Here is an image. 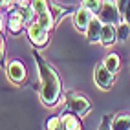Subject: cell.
<instances>
[{"mask_svg":"<svg viewBox=\"0 0 130 130\" xmlns=\"http://www.w3.org/2000/svg\"><path fill=\"white\" fill-rule=\"evenodd\" d=\"M37 62H39V73H40V95H42V101L44 105L51 106L59 101V95H60V81L57 73L53 72V68L50 64H46L39 55H37Z\"/></svg>","mask_w":130,"mask_h":130,"instance_id":"obj_1","label":"cell"},{"mask_svg":"<svg viewBox=\"0 0 130 130\" xmlns=\"http://www.w3.org/2000/svg\"><path fill=\"white\" fill-rule=\"evenodd\" d=\"M48 28H44L39 20L37 22H31L28 26V35H29V40L33 42L35 46H44L48 42Z\"/></svg>","mask_w":130,"mask_h":130,"instance_id":"obj_2","label":"cell"},{"mask_svg":"<svg viewBox=\"0 0 130 130\" xmlns=\"http://www.w3.org/2000/svg\"><path fill=\"white\" fill-rule=\"evenodd\" d=\"M119 15H123L119 11V7L112 2H103L99 9V19L103 24H119Z\"/></svg>","mask_w":130,"mask_h":130,"instance_id":"obj_3","label":"cell"},{"mask_svg":"<svg viewBox=\"0 0 130 130\" xmlns=\"http://www.w3.org/2000/svg\"><path fill=\"white\" fill-rule=\"evenodd\" d=\"M93 77H95V83H97V86L101 90H108V88H112V84H114V72H110L105 62L95 68Z\"/></svg>","mask_w":130,"mask_h":130,"instance_id":"obj_4","label":"cell"},{"mask_svg":"<svg viewBox=\"0 0 130 130\" xmlns=\"http://www.w3.org/2000/svg\"><path fill=\"white\" fill-rule=\"evenodd\" d=\"M66 106L70 112H73V114L77 116H84L86 112L90 110V103L86 101L83 95H77V93H70L66 99Z\"/></svg>","mask_w":130,"mask_h":130,"instance_id":"obj_5","label":"cell"},{"mask_svg":"<svg viewBox=\"0 0 130 130\" xmlns=\"http://www.w3.org/2000/svg\"><path fill=\"white\" fill-rule=\"evenodd\" d=\"M92 13H93V11H90L88 7H84V6L81 7V9H77V13L73 15V26H75L79 31H86L88 24H90L92 19H93Z\"/></svg>","mask_w":130,"mask_h":130,"instance_id":"obj_6","label":"cell"},{"mask_svg":"<svg viewBox=\"0 0 130 130\" xmlns=\"http://www.w3.org/2000/svg\"><path fill=\"white\" fill-rule=\"evenodd\" d=\"M101 33H103V22L101 19H92V22L86 28V37L90 42H101Z\"/></svg>","mask_w":130,"mask_h":130,"instance_id":"obj_7","label":"cell"},{"mask_svg":"<svg viewBox=\"0 0 130 130\" xmlns=\"http://www.w3.org/2000/svg\"><path fill=\"white\" fill-rule=\"evenodd\" d=\"M7 77H9L13 83H22L26 79V70H24L22 62H19V60L9 62V66H7Z\"/></svg>","mask_w":130,"mask_h":130,"instance_id":"obj_8","label":"cell"},{"mask_svg":"<svg viewBox=\"0 0 130 130\" xmlns=\"http://www.w3.org/2000/svg\"><path fill=\"white\" fill-rule=\"evenodd\" d=\"M117 39V29L114 24H103V33H101V42L105 46H112Z\"/></svg>","mask_w":130,"mask_h":130,"instance_id":"obj_9","label":"cell"},{"mask_svg":"<svg viewBox=\"0 0 130 130\" xmlns=\"http://www.w3.org/2000/svg\"><path fill=\"white\" fill-rule=\"evenodd\" d=\"M60 121H62V128H68V130H79L81 128V121L77 119V114H66L60 117Z\"/></svg>","mask_w":130,"mask_h":130,"instance_id":"obj_10","label":"cell"},{"mask_svg":"<svg viewBox=\"0 0 130 130\" xmlns=\"http://www.w3.org/2000/svg\"><path fill=\"white\" fill-rule=\"evenodd\" d=\"M105 64H106V68L110 72H117L119 68H121V60H119V57H117V53H110L106 59H105Z\"/></svg>","mask_w":130,"mask_h":130,"instance_id":"obj_11","label":"cell"},{"mask_svg":"<svg viewBox=\"0 0 130 130\" xmlns=\"http://www.w3.org/2000/svg\"><path fill=\"white\" fill-rule=\"evenodd\" d=\"M37 20L44 26V28H48V29H51L53 28V13L51 11H46V13H40V15H37Z\"/></svg>","mask_w":130,"mask_h":130,"instance_id":"obj_12","label":"cell"},{"mask_svg":"<svg viewBox=\"0 0 130 130\" xmlns=\"http://www.w3.org/2000/svg\"><path fill=\"white\" fill-rule=\"evenodd\" d=\"M112 128H116V130H128L130 128V116H119V117H116Z\"/></svg>","mask_w":130,"mask_h":130,"instance_id":"obj_13","label":"cell"},{"mask_svg":"<svg viewBox=\"0 0 130 130\" xmlns=\"http://www.w3.org/2000/svg\"><path fill=\"white\" fill-rule=\"evenodd\" d=\"M117 39L119 40H126L128 39V35H130V24L128 22H121V24H117Z\"/></svg>","mask_w":130,"mask_h":130,"instance_id":"obj_14","label":"cell"},{"mask_svg":"<svg viewBox=\"0 0 130 130\" xmlns=\"http://www.w3.org/2000/svg\"><path fill=\"white\" fill-rule=\"evenodd\" d=\"M22 24H24V20L20 19V17L11 15V19H9V31L11 33H20L22 31Z\"/></svg>","mask_w":130,"mask_h":130,"instance_id":"obj_15","label":"cell"},{"mask_svg":"<svg viewBox=\"0 0 130 130\" xmlns=\"http://www.w3.org/2000/svg\"><path fill=\"white\" fill-rule=\"evenodd\" d=\"M31 7L35 9L37 15L50 11V9H48V2H46V0H31Z\"/></svg>","mask_w":130,"mask_h":130,"instance_id":"obj_16","label":"cell"},{"mask_svg":"<svg viewBox=\"0 0 130 130\" xmlns=\"http://www.w3.org/2000/svg\"><path fill=\"white\" fill-rule=\"evenodd\" d=\"M83 6H84V7H88V9L93 11V13H99L103 2H101V0H83Z\"/></svg>","mask_w":130,"mask_h":130,"instance_id":"obj_17","label":"cell"},{"mask_svg":"<svg viewBox=\"0 0 130 130\" xmlns=\"http://www.w3.org/2000/svg\"><path fill=\"white\" fill-rule=\"evenodd\" d=\"M46 126H48L50 130H55V128H62V121H60V117H51V119H48Z\"/></svg>","mask_w":130,"mask_h":130,"instance_id":"obj_18","label":"cell"},{"mask_svg":"<svg viewBox=\"0 0 130 130\" xmlns=\"http://www.w3.org/2000/svg\"><path fill=\"white\" fill-rule=\"evenodd\" d=\"M128 6H130V0H117V7H119V11H121V13H123Z\"/></svg>","mask_w":130,"mask_h":130,"instance_id":"obj_19","label":"cell"},{"mask_svg":"<svg viewBox=\"0 0 130 130\" xmlns=\"http://www.w3.org/2000/svg\"><path fill=\"white\" fill-rule=\"evenodd\" d=\"M123 19H125V22H128V24H130V6L123 11Z\"/></svg>","mask_w":130,"mask_h":130,"instance_id":"obj_20","label":"cell"},{"mask_svg":"<svg viewBox=\"0 0 130 130\" xmlns=\"http://www.w3.org/2000/svg\"><path fill=\"white\" fill-rule=\"evenodd\" d=\"M13 2H19V0H2V7H9Z\"/></svg>","mask_w":130,"mask_h":130,"instance_id":"obj_21","label":"cell"}]
</instances>
